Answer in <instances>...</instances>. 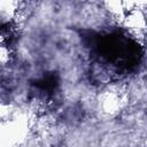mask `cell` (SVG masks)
I'll return each mask as SVG.
<instances>
[{
    "label": "cell",
    "mask_w": 147,
    "mask_h": 147,
    "mask_svg": "<svg viewBox=\"0 0 147 147\" xmlns=\"http://www.w3.org/2000/svg\"><path fill=\"white\" fill-rule=\"evenodd\" d=\"M93 51L101 61L118 70L133 69L141 56L139 45L121 33L98 36L93 42Z\"/></svg>",
    "instance_id": "6da1fadb"
},
{
    "label": "cell",
    "mask_w": 147,
    "mask_h": 147,
    "mask_svg": "<svg viewBox=\"0 0 147 147\" xmlns=\"http://www.w3.org/2000/svg\"><path fill=\"white\" fill-rule=\"evenodd\" d=\"M34 86H36V88H38L41 92L52 93L56 88V86H57V77L54 74L44 75L40 79L36 80Z\"/></svg>",
    "instance_id": "7a4b0ae2"
}]
</instances>
